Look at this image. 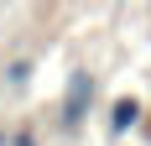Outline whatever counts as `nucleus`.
Masks as SVG:
<instances>
[{"instance_id":"obj_1","label":"nucleus","mask_w":151,"mask_h":146,"mask_svg":"<svg viewBox=\"0 0 151 146\" xmlns=\"http://www.w3.org/2000/svg\"><path fill=\"white\" fill-rule=\"evenodd\" d=\"M94 99H99V84H94V73H89V68H68L58 125H63V131H78V125H83V120L94 115Z\"/></svg>"},{"instance_id":"obj_2","label":"nucleus","mask_w":151,"mask_h":146,"mask_svg":"<svg viewBox=\"0 0 151 146\" xmlns=\"http://www.w3.org/2000/svg\"><path fill=\"white\" fill-rule=\"evenodd\" d=\"M141 115H146V110H141L136 94H120V99L109 104V136H130L141 125Z\"/></svg>"},{"instance_id":"obj_3","label":"nucleus","mask_w":151,"mask_h":146,"mask_svg":"<svg viewBox=\"0 0 151 146\" xmlns=\"http://www.w3.org/2000/svg\"><path fill=\"white\" fill-rule=\"evenodd\" d=\"M26 84H31V63H21V58L5 63V89H26Z\"/></svg>"},{"instance_id":"obj_4","label":"nucleus","mask_w":151,"mask_h":146,"mask_svg":"<svg viewBox=\"0 0 151 146\" xmlns=\"http://www.w3.org/2000/svg\"><path fill=\"white\" fill-rule=\"evenodd\" d=\"M0 146H11V136H5V131H0Z\"/></svg>"}]
</instances>
